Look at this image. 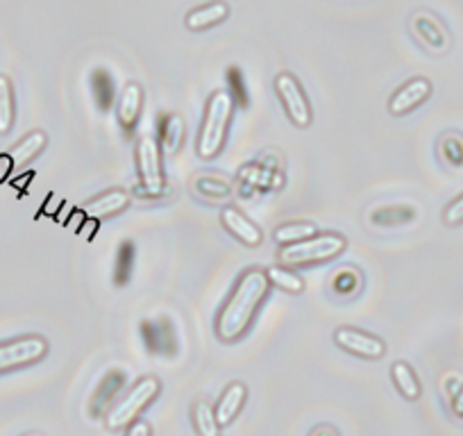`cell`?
Wrapping results in <instances>:
<instances>
[{"mask_svg": "<svg viewBox=\"0 0 463 436\" xmlns=\"http://www.w3.org/2000/svg\"><path fill=\"white\" fill-rule=\"evenodd\" d=\"M232 112H234V98L230 91L212 93L198 137V155L203 159H213L222 150L227 130H230Z\"/></svg>", "mask_w": 463, "mask_h": 436, "instance_id": "cell-2", "label": "cell"}, {"mask_svg": "<svg viewBox=\"0 0 463 436\" xmlns=\"http://www.w3.org/2000/svg\"><path fill=\"white\" fill-rule=\"evenodd\" d=\"M269 275L266 270L250 269L239 278L216 318V336L222 344H234L250 330L257 311L269 296Z\"/></svg>", "mask_w": 463, "mask_h": 436, "instance_id": "cell-1", "label": "cell"}, {"mask_svg": "<svg viewBox=\"0 0 463 436\" xmlns=\"http://www.w3.org/2000/svg\"><path fill=\"white\" fill-rule=\"evenodd\" d=\"M144 114V87L139 82H128L118 93L116 102V117L126 132H132Z\"/></svg>", "mask_w": 463, "mask_h": 436, "instance_id": "cell-11", "label": "cell"}, {"mask_svg": "<svg viewBox=\"0 0 463 436\" xmlns=\"http://www.w3.org/2000/svg\"><path fill=\"white\" fill-rule=\"evenodd\" d=\"M409 28H411L416 42L431 55H443L449 51V33L430 12H416L409 21Z\"/></svg>", "mask_w": 463, "mask_h": 436, "instance_id": "cell-8", "label": "cell"}, {"mask_svg": "<svg viewBox=\"0 0 463 436\" xmlns=\"http://www.w3.org/2000/svg\"><path fill=\"white\" fill-rule=\"evenodd\" d=\"M347 242L343 234H316V237L305 239L293 246L279 248V261L287 269H296V266H309V264H323V261L334 260L345 251Z\"/></svg>", "mask_w": 463, "mask_h": 436, "instance_id": "cell-3", "label": "cell"}, {"mask_svg": "<svg viewBox=\"0 0 463 436\" xmlns=\"http://www.w3.org/2000/svg\"><path fill=\"white\" fill-rule=\"evenodd\" d=\"M391 377H393L395 389L400 391V395H402L404 400H409V403L420 400L422 395L420 380H418L416 371H413L407 362H395L393 366H391Z\"/></svg>", "mask_w": 463, "mask_h": 436, "instance_id": "cell-16", "label": "cell"}, {"mask_svg": "<svg viewBox=\"0 0 463 436\" xmlns=\"http://www.w3.org/2000/svg\"><path fill=\"white\" fill-rule=\"evenodd\" d=\"M359 287H362V278H359L357 270L353 269L338 270L336 278L332 280V289L338 296H353V293H357Z\"/></svg>", "mask_w": 463, "mask_h": 436, "instance_id": "cell-24", "label": "cell"}, {"mask_svg": "<svg viewBox=\"0 0 463 436\" xmlns=\"http://www.w3.org/2000/svg\"><path fill=\"white\" fill-rule=\"evenodd\" d=\"M46 135H43L42 130L30 132L28 137H24V139L12 148V153L7 155V157H10V162L14 164V166H24V164L33 162V159L46 148Z\"/></svg>", "mask_w": 463, "mask_h": 436, "instance_id": "cell-18", "label": "cell"}, {"mask_svg": "<svg viewBox=\"0 0 463 436\" xmlns=\"http://www.w3.org/2000/svg\"><path fill=\"white\" fill-rule=\"evenodd\" d=\"M191 421L198 436H221V425L216 421V412L207 400H195L191 407Z\"/></svg>", "mask_w": 463, "mask_h": 436, "instance_id": "cell-19", "label": "cell"}, {"mask_svg": "<svg viewBox=\"0 0 463 436\" xmlns=\"http://www.w3.org/2000/svg\"><path fill=\"white\" fill-rule=\"evenodd\" d=\"M16 121V98H14V84H12L10 75L0 73V135L14 128Z\"/></svg>", "mask_w": 463, "mask_h": 436, "instance_id": "cell-17", "label": "cell"}, {"mask_svg": "<svg viewBox=\"0 0 463 436\" xmlns=\"http://www.w3.org/2000/svg\"><path fill=\"white\" fill-rule=\"evenodd\" d=\"M195 191H198L200 195H204V198H225V195H230L227 182L213 180V177H200V180L195 182Z\"/></svg>", "mask_w": 463, "mask_h": 436, "instance_id": "cell-25", "label": "cell"}, {"mask_svg": "<svg viewBox=\"0 0 463 436\" xmlns=\"http://www.w3.org/2000/svg\"><path fill=\"white\" fill-rule=\"evenodd\" d=\"M334 341L341 350L362 359H382L386 355V344L371 332L357 327H338L334 332Z\"/></svg>", "mask_w": 463, "mask_h": 436, "instance_id": "cell-9", "label": "cell"}, {"mask_svg": "<svg viewBox=\"0 0 463 436\" xmlns=\"http://www.w3.org/2000/svg\"><path fill=\"white\" fill-rule=\"evenodd\" d=\"M227 14H230V5H227L225 0H212V3H204V5L191 10L186 14L184 24L189 30L200 33V30H207L222 24L227 19Z\"/></svg>", "mask_w": 463, "mask_h": 436, "instance_id": "cell-15", "label": "cell"}, {"mask_svg": "<svg viewBox=\"0 0 463 436\" xmlns=\"http://www.w3.org/2000/svg\"><path fill=\"white\" fill-rule=\"evenodd\" d=\"M318 234V228L314 223H305V221H296V223H284L275 230V242L279 246H293V243H300L305 239H311Z\"/></svg>", "mask_w": 463, "mask_h": 436, "instance_id": "cell-20", "label": "cell"}, {"mask_svg": "<svg viewBox=\"0 0 463 436\" xmlns=\"http://www.w3.org/2000/svg\"><path fill=\"white\" fill-rule=\"evenodd\" d=\"M266 275H269V282L278 287L279 291L293 293V296L305 291V280L298 273H293L291 269H287V266H269Z\"/></svg>", "mask_w": 463, "mask_h": 436, "instance_id": "cell-21", "label": "cell"}, {"mask_svg": "<svg viewBox=\"0 0 463 436\" xmlns=\"http://www.w3.org/2000/svg\"><path fill=\"white\" fill-rule=\"evenodd\" d=\"M162 391V382L157 377H144L130 389V393L116 403V407L107 413V430H128L135 421H139L141 413L153 404Z\"/></svg>", "mask_w": 463, "mask_h": 436, "instance_id": "cell-4", "label": "cell"}, {"mask_svg": "<svg viewBox=\"0 0 463 436\" xmlns=\"http://www.w3.org/2000/svg\"><path fill=\"white\" fill-rule=\"evenodd\" d=\"M25 436H39V434H25Z\"/></svg>", "mask_w": 463, "mask_h": 436, "instance_id": "cell-30", "label": "cell"}, {"mask_svg": "<svg viewBox=\"0 0 463 436\" xmlns=\"http://www.w3.org/2000/svg\"><path fill=\"white\" fill-rule=\"evenodd\" d=\"M431 91H434V87H431V82L427 78L409 80V82H404L402 87L391 96L389 112L393 114V117H404V114L418 109V107L431 96Z\"/></svg>", "mask_w": 463, "mask_h": 436, "instance_id": "cell-10", "label": "cell"}, {"mask_svg": "<svg viewBox=\"0 0 463 436\" xmlns=\"http://www.w3.org/2000/svg\"><path fill=\"white\" fill-rule=\"evenodd\" d=\"M130 204V195L121 189H111L107 194L98 195L93 198L91 203L84 204V216L96 218V221H105V218L116 216V213H121L123 209Z\"/></svg>", "mask_w": 463, "mask_h": 436, "instance_id": "cell-14", "label": "cell"}, {"mask_svg": "<svg viewBox=\"0 0 463 436\" xmlns=\"http://www.w3.org/2000/svg\"><path fill=\"white\" fill-rule=\"evenodd\" d=\"M309 436H338V431L332 425H318Z\"/></svg>", "mask_w": 463, "mask_h": 436, "instance_id": "cell-29", "label": "cell"}, {"mask_svg": "<svg viewBox=\"0 0 463 436\" xmlns=\"http://www.w3.org/2000/svg\"><path fill=\"white\" fill-rule=\"evenodd\" d=\"M439 155L449 168H463V137L454 132L440 137Z\"/></svg>", "mask_w": 463, "mask_h": 436, "instance_id": "cell-22", "label": "cell"}, {"mask_svg": "<svg viewBox=\"0 0 463 436\" xmlns=\"http://www.w3.org/2000/svg\"><path fill=\"white\" fill-rule=\"evenodd\" d=\"M182 139H184V121L180 117H168L166 123H164V132H162V144L164 150L171 155H175L180 150Z\"/></svg>", "mask_w": 463, "mask_h": 436, "instance_id": "cell-23", "label": "cell"}, {"mask_svg": "<svg viewBox=\"0 0 463 436\" xmlns=\"http://www.w3.org/2000/svg\"><path fill=\"white\" fill-rule=\"evenodd\" d=\"M48 355V341L43 336L30 335L21 339L0 344V373L14 371V368L33 366Z\"/></svg>", "mask_w": 463, "mask_h": 436, "instance_id": "cell-7", "label": "cell"}, {"mask_svg": "<svg viewBox=\"0 0 463 436\" xmlns=\"http://www.w3.org/2000/svg\"><path fill=\"white\" fill-rule=\"evenodd\" d=\"M443 223L448 225V228H457V225L463 223V194L457 195V198L445 207Z\"/></svg>", "mask_w": 463, "mask_h": 436, "instance_id": "cell-26", "label": "cell"}, {"mask_svg": "<svg viewBox=\"0 0 463 436\" xmlns=\"http://www.w3.org/2000/svg\"><path fill=\"white\" fill-rule=\"evenodd\" d=\"M137 166H139L141 186L139 194L162 195L164 194V168H162V148L153 137H141L137 146Z\"/></svg>", "mask_w": 463, "mask_h": 436, "instance_id": "cell-6", "label": "cell"}, {"mask_svg": "<svg viewBox=\"0 0 463 436\" xmlns=\"http://www.w3.org/2000/svg\"><path fill=\"white\" fill-rule=\"evenodd\" d=\"M248 398V386L243 382H232L225 391H222L221 400L216 404V421L221 427H227L234 422V418L241 413L243 404H246Z\"/></svg>", "mask_w": 463, "mask_h": 436, "instance_id": "cell-13", "label": "cell"}, {"mask_svg": "<svg viewBox=\"0 0 463 436\" xmlns=\"http://www.w3.org/2000/svg\"><path fill=\"white\" fill-rule=\"evenodd\" d=\"M275 91H278V98L282 102L288 121L296 128H300V130H307L311 126V105L300 80L293 73H288V71L278 73V78H275Z\"/></svg>", "mask_w": 463, "mask_h": 436, "instance_id": "cell-5", "label": "cell"}, {"mask_svg": "<svg viewBox=\"0 0 463 436\" xmlns=\"http://www.w3.org/2000/svg\"><path fill=\"white\" fill-rule=\"evenodd\" d=\"M452 412L457 418H463V384L461 389L457 391V395L452 398Z\"/></svg>", "mask_w": 463, "mask_h": 436, "instance_id": "cell-28", "label": "cell"}, {"mask_svg": "<svg viewBox=\"0 0 463 436\" xmlns=\"http://www.w3.org/2000/svg\"><path fill=\"white\" fill-rule=\"evenodd\" d=\"M221 223H222V228L232 234V237L239 239V242L246 243V246L257 248V246H261V242H264V234H261V230L252 223L250 218H248L241 209H237V207L222 209Z\"/></svg>", "mask_w": 463, "mask_h": 436, "instance_id": "cell-12", "label": "cell"}, {"mask_svg": "<svg viewBox=\"0 0 463 436\" xmlns=\"http://www.w3.org/2000/svg\"><path fill=\"white\" fill-rule=\"evenodd\" d=\"M126 436H153V427H150L148 421L139 418V421H135L130 427H128Z\"/></svg>", "mask_w": 463, "mask_h": 436, "instance_id": "cell-27", "label": "cell"}]
</instances>
